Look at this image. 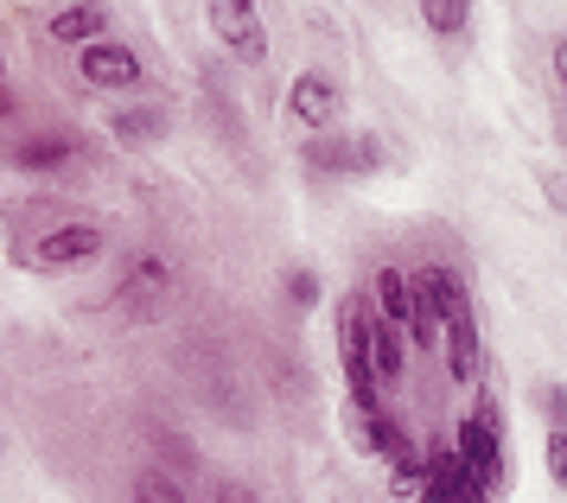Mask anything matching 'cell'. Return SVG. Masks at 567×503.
Instances as JSON below:
<instances>
[{
  "mask_svg": "<svg viewBox=\"0 0 567 503\" xmlns=\"http://www.w3.org/2000/svg\"><path fill=\"white\" fill-rule=\"evenodd\" d=\"M338 351H344V377H351V408L377 414L383 408V382H377V363H370V300L363 294H351L338 306Z\"/></svg>",
  "mask_w": 567,
  "mask_h": 503,
  "instance_id": "obj_1",
  "label": "cell"
},
{
  "mask_svg": "<svg viewBox=\"0 0 567 503\" xmlns=\"http://www.w3.org/2000/svg\"><path fill=\"white\" fill-rule=\"evenodd\" d=\"M453 453H460L465 479L478 484L491 497V484H497V472H504V440H497V421H491V402H478L472 414L460 421V440H453Z\"/></svg>",
  "mask_w": 567,
  "mask_h": 503,
  "instance_id": "obj_2",
  "label": "cell"
},
{
  "mask_svg": "<svg viewBox=\"0 0 567 503\" xmlns=\"http://www.w3.org/2000/svg\"><path fill=\"white\" fill-rule=\"evenodd\" d=\"M205 13H210V32H217L243 64H261V58H268V32H261V20H256V0H210Z\"/></svg>",
  "mask_w": 567,
  "mask_h": 503,
  "instance_id": "obj_3",
  "label": "cell"
},
{
  "mask_svg": "<svg viewBox=\"0 0 567 503\" xmlns=\"http://www.w3.org/2000/svg\"><path fill=\"white\" fill-rule=\"evenodd\" d=\"M103 255V224H64L52 236H39V249H32V268H83V261H96Z\"/></svg>",
  "mask_w": 567,
  "mask_h": 503,
  "instance_id": "obj_4",
  "label": "cell"
},
{
  "mask_svg": "<svg viewBox=\"0 0 567 503\" xmlns=\"http://www.w3.org/2000/svg\"><path fill=\"white\" fill-rule=\"evenodd\" d=\"M312 173H377L383 166V141L370 134H332V141H312L307 147Z\"/></svg>",
  "mask_w": 567,
  "mask_h": 503,
  "instance_id": "obj_5",
  "label": "cell"
},
{
  "mask_svg": "<svg viewBox=\"0 0 567 503\" xmlns=\"http://www.w3.org/2000/svg\"><path fill=\"white\" fill-rule=\"evenodd\" d=\"M421 503H485V491L465 479V465H460V453L453 446H434L427 453V472H421Z\"/></svg>",
  "mask_w": 567,
  "mask_h": 503,
  "instance_id": "obj_6",
  "label": "cell"
},
{
  "mask_svg": "<svg viewBox=\"0 0 567 503\" xmlns=\"http://www.w3.org/2000/svg\"><path fill=\"white\" fill-rule=\"evenodd\" d=\"M83 83H96V90H134L141 83V58L128 45H115V39H96V45H83Z\"/></svg>",
  "mask_w": 567,
  "mask_h": 503,
  "instance_id": "obj_7",
  "label": "cell"
},
{
  "mask_svg": "<svg viewBox=\"0 0 567 503\" xmlns=\"http://www.w3.org/2000/svg\"><path fill=\"white\" fill-rule=\"evenodd\" d=\"M440 351H446V377L460 382V389H472V382H478V319H472V306H460V312L446 319V331H440Z\"/></svg>",
  "mask_w": 567,
  "mask_h": 503,
  "instance_id": "obj_8",
  "label": "cell"
},
{
  "mask_svg": "<svg viewBox=\"0 0 567 503\" xmlns=\"http://www.w3.org/2000/svg\"><path fill=\"white\" fill-rule=\"evenodd\" d=\"M166 294H173V261H166L159 249H141L128 261V275H122V294H115V300L122 306H154V300H166Z\"/></svg>",
  "mask_w": 567,
  "mask_h": 503,
  "instance_id": "obj_9",
  "label": "cell"
},
{
  "mask_svg": "<svg viewBox=\"0 0 567 503\" xmlns=\"http://www.w3.org/2000/svg\"><path fill=\"white\" fill-rule=\"evenodd\" d=\"M287 102H293V115H300L307 127H332L338 122V83L326 71H300L293 90H287Z\"/></svg>",
  "mask_w": 567,
  "mask_h": 503,
  "instance_id": "obj_10",
  "label": "cell"
},
{
  "mask_svg": "<svg viewBox=\"0 0 567 503\" xmlns=\"http://www.w3.org/2000/svg\"><path fill=\"white\" fill-rule=\"evenodd\" d=\"M71 153H78L71 134H27V141L7 147V166H13V173H58Z\"/></svg>",
  "mask_w": 567,
  "mask_h": 503,
  "instance_id": "obj_11",
  "label": "cell"
},
{
  "mask_svg": "<svg viewBox=\"0 0 567 503\" xmlns=\"http://www.w3.org/2000/svg\"><path fill=\"white\" fill-rule=\"evenodd\" d=\"M370 363H377V382H402V370H409V345H402V326H389L383 312L370 306Z\"/></svg>",
  "mask_w": 567,
  "mask_h": 503,
  "instance_id": "obj_12",
  "label": "cell"
},
{
  "mask_svg": "<svg viewBox=\"0 0 567 503\" xmlns=\"http://www.w3.org/2000/svg\"><path fill=\"white\" fill-rule=\"evenodd\" d=\"M103 32H109V7H96V0H78V7L52 13V39L58 45H96Z\"/></svg>",
  "mask_w": 567,
  "mask_h": 503,
  "instance_id": "obj_13",
  "label": "cell"
},
{
  "mask_svg": "<svg viewBox=\"0 0 567 503\" xmlns=\"http://www.w3.org/2000/svg\"><path fill=\"white\" fill-rule=\"evenodd\" d=\"M109 127H115V141H128V147H141V141H159V134L173 127V115H166L159 102H134V109H122V115H115Z\"/></svg>",
  "mask_w": 567,
  "mask_h": 503,
  "instance_id": "obj_14",
  "label": "cell"
},
{
  "mask_svg": "<svg viewBox=\"0 0 567 503\" xmlns=\"http://www.w3.org/2000/svg\"><path fill=\"white\" fill-rule=\"evenodd\" d=\"M370 300H377V312H383L389 326H409L414 294H409V275H402V268H383V275H377V287H370Z\"/></svg>",
  "mask_w": 567,
  "mask_h": 503,
  "instance_id": "obj_15",
  "label": "cell"
},
{
  "mask_svg": "<svg viewBox=\"0 0 567 503\" xmlns=\"http://www.w3.org/2000/svg\"><path fill=\"white\" fill-rule=\"evenodd\" d=\"M421 20H427V32L453 39V32H465V20H472V0H421Z\"/></svg>",
  "mask_w": 567,
  "mask_h": 503,
  "instance_id": "obj_16",
  "label": "cell"
},
{
  "mask_svg": "<svg viewBox=\"0 0 567 503\" xmlns=\"http://www.w3.org/2000/svg\"><path fill=\"white\" fill-rule=\"evenodd\" d=\"M134 497H141V503H185V491H179L173 479H159V472H141Z\"/></svg>",
  "mask_w": 567,
  "mask_h": 503,
  "instance_id": "obj_17",
  "label": "cell"
},
{
  "mask_svg": "<svg viewBox=\"0 0 567 503\" xmlns=\"http://www.w3.org/2000/svg\"><path fill=\"white\" fill-rule=\"evenodd\" d=\"M548 472H555V484L567 491V428L548 433Z\"/></svg>",
  "mask_w": 567,
  "mask_h": 503,
  "instance_id": "obj_18",
  "label": "cell"
},
{
  "mask_svg": "<svg viewBox=\"0 0 567 503\" xmlns=\"http://www.w3.org/2000/svg\"><path fill=\"white\" fill-rule=\"evenodd\" d=\"M287 294H293V306H319V275H287Z\"/></svg>",
  "mask_w": 567,
  "mask_h": 503,
  "instance_id": "obj_19",
  "label": "cell"
},
{
  "mask_svg": "<svg viewBox=\"0 0 567 503\" xmlns=\"http://www.w3.org/2000/svg\"><path fill=\"white\" fill-rule=\"evenodd\" d=\"M548 414H555V428H567V389H548Z\"/></svg>",
  "mask_w": 567,
  "mask_h": 503,
  "instance_id": "obj_20",
  "label": "cell"
},
{
  "mask_svg": "<svg viewBox=\"0 0 567 503\" xmlns=\"http://www.w3.org/2000/svg\"><path fill=\"white\" fill-rule=\"evenodd\" d=\"M555 76H561V83H567V39H561V45H555Z\"/></svg>",
  "mask_w": 567,
  "mask_h": 503,
  "instance_id": "obj_21",
  "label": "cell"
},
{
  "mask_svg": "<svg viewBox=\"0 0 567 503\" xmlns=\"http://www.w3.org/2000/svg\"><path fill=\"white\" fill-rule=\"evenodd\" d=\"M0 115H13V90L7 83H0Z\"/></svg>",
  "mask_w": 567,
  "mask_h": 503,
  "instance_id": "obj_22",
  "label": "cell"
}]
</instances>
